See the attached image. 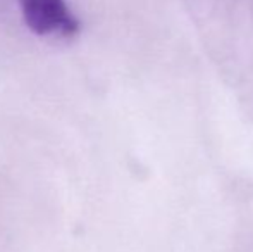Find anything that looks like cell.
Returning <instances> with one entry per match:
<instances>
[{
    "label": "cell",
    "mask_w": 253,
    "mask_h": 252,
    "mask_svg": "<svg viewBox=\"0 0 253 252\" xmlns=\"http://www.w3.org/2000/svg\"><path fill=\"white\" fill-rule=\"evenodd\" d=\"M19 7L26 26L40 37H73L80 31V21L66 0H19Z\"/></svg>",
    "instance_id": "obj_1"
}]
</instances>
